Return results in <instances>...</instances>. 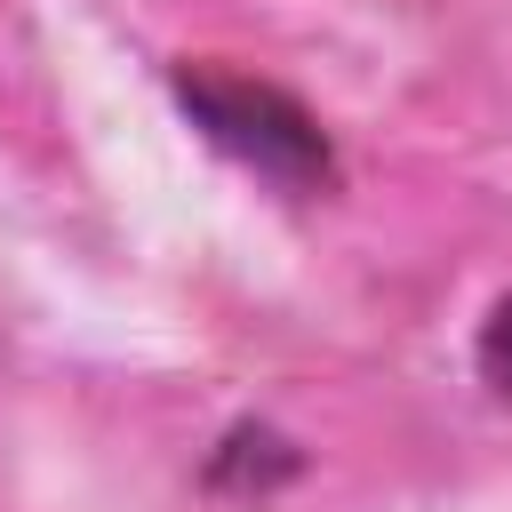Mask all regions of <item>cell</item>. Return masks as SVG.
<instances>
[{
  "label": "cell",
  "instance_id": "cell-1",
  "mask_svg": "<svg viewBox=\"0 0 512 512\" xmlns=\"http://www.w3.org/2000/svg\"><path fill=\"white\" fill-rule=\"evenodd\" d=\"M184 120L240 168H256L264 184L280 192H336L344 184V160L320 128V112L304 96H288L280 80H256V72H232V64H176L168 72Z\"/></svg>",
  "mask_w": 512,
  "mask_h": 512
},
{
  "label": "cell",
  "instance_id": "cell-2",
  "mask_svg": "<svg viewBox=\"0 0 512 512\" xmlns=\"http://www.w3.org/2000/svg\"><path fill=\"white\" fill-rule=\"evenodd\" d=\"M304 472V448L288 440V432H272V424H232L216 448H208V464H200V480L216 488V496H232V504H264V496H280L288 480Z\"/></svg>",
  "mask_w": 512,
  "mask_h": 512
},
{
  "label": "cell",
  "instance_id": "cell-3",
  "mask_svg": "<svg viewBox=\"0 0 512 512\" xmlns=\"http://www.w3.org/2000/svg\"><path fill=\"white\" fill-rule=\"evenodd\" d=\"M472 360H480V384L496 392V400H512V296L480 320V344H472Z\"/></svg>",
  "mask_w": 512,
  "mask_h": 512
}]
</instances>
